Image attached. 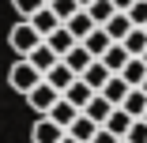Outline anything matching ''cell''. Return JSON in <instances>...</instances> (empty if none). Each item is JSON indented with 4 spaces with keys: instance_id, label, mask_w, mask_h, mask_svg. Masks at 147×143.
Listing matches in <instances>:
<instances>
[{
    "instance_id": "1",
    "label": "cell",
    "mask_w": 147,
    "mask_h": 143,
    "mask_svg": "<svg viewBox=\"0 0 147 143\" xmlns=\"http://www.w3.org/2000/svg\"><path fill=\"white\" fill-rule=\"evenodd\" d=\"M42 79H45V72H42V68H34L30 60H26V56H23V60H19V64L8 72V83H11V87H15L23 98L30 94V91L38 87V83H42Z\"/></svg>"
},
{
    "instance_id": "2",
    "label": "cell",
    "mask_w": 147,
    "mask_h": 143,
    "mask_svg": "<svg viewBox=\"0 0 147 143\" xmlns=\"http://www.w3.org/2000/svg\"><path fill=\"white\" fill-rule=\"evenodd\" d=\"M8 42H11V49H15L19 56H30V53H34V49L45 42V38L34 30V23H30V19H23V23H15V26H11Z\"/></svg>"
},
{
    "instance_id": "3",
    "label": "cell",
    "mask_w": 147,
    "mask_h": 143,
    "mask_svg": "<svg viewBox=\"0 0 147 143\" xmlns=\"http://www.w3.org/2000/svg\"><path fill=\"white\" fill-rule=\"evenodd\" d=\"M30 139H34V143H61V139H64V128L57 124L53 117L42 113V117L34 121V128H30Z\"/></svg>"
},
{
    "instance_id": "4",
    "label": "cell",
    "mask_w": 147,
    "mask_h": 143,
    "mask_svg": "<svg viewBox=\"0 0 147 143\" xmlns=\"http://www.w3.org/2000/svg\"><path fill=\"white\" fill-rule=\"evenodd\" d=\"M57 98H61V91H57V87H49L45 79L38 83V87H34L30 94H26V102H30V109H38V113H49V109L57 105Z\"/></svg>"
},
{
    "instance_id": "5",
    "label": "cell",
    "mask_w": 147,
    "mask_h": 143,
    "mask_svg": "<svg viewBox=\"0 0 147 143\" xmlns=\"http://www.w3.org/2000/svg\"><path fill=\"white\" fill-rule=\"evenodd\" d=\"M45 45H49V49H53V53H57V56L64 60V56H68V53H72V49H76L79 42H76V34L68 30V26H57V30H53V34L45 38Z\"/></svg>"
},
{
    "instance_id": "6",
    "label": "cell",
    "mask_w": 147,
    "mask_h": 143,
    "mask_svg": "<svg viewBox=\"0 0 147 143\" xmlns=\"http://www.w3.org/2000/svg\"><path fill=\"white\" fill-rule=\"evenodd\" d=\"M79 113H83V109H76V105H72V102H68V98H64V94H61V98H57V105H53V109H49V113H45V117H53V121H57V124H61V128H64V132H68V128H72V124H76V117H79Z\"/></svg>"
},
{
    "instance_id": "7",
    "label": "cell",
    "mask_w": 147,
    "mask_h": 143,
    "mask_svg": "<svg viewBox=\"0 0 147 143\" xmlns=\"http://www.w3.org/2000/svg\"><path fill=\"white\" fill-rule=\"evenodd\" d=\"M76 79H79V75H76V72H72V68H68L64 60H57V64H53V68L45 72V83H49V87H57V91H61V94H64V91L72 87Z\"/></svg>"
},
{
    "instance_id": "8",
    "label": "cell",
    "mask_w": 147,
    "mask_h": 143,
    "mask_svg": "<svg viewBox=\"0 0 147 143\" xmlns=\"http://www.w3.org/2000/svg\"><path fill=\"white\" fill-rule=\"evenodd\" d=\"M113 109H117V105H113V102H109L106 94H94L91 102H87V105H83V113H87V117H91L94 124H106V121H109V113H113Z\"/></svg>"
},
{
    "instance_id": "9",
    "label": "cell",
    "mask_w": 147,
    "mask_h": 143,
    "mask_svg": "<svg viewBox=\"0 0 147 143\" xmlns=\"http://www.w3.org/2000/svg\"><path fill=\"white\" fill-rule=\"evenodd\" d=\"M136 121H140V117H132V113H125V109H121V105H117V109H113V113H109V121H106V124H102V128H109V132H113V136H117V139H125V136H128V128H132V124H136Z\"/></svg>"
},
{
    "instance_id": "10",
    "label": "cell",
    "mask_w": 147,
    "mask_h": 143,
    "mask_svg": "<svg viewBox=\"0 0 147 143\" xmlns=\"http://www.w3.org/2000/svg\"><path fill=\"white\" fill-rule=\"evenodd\" d=\"M94 94H98V91H94V87H91V83H87V79H83V75H79V79H76V83H72V87H68V91H64V98H68V102H72V105H76V109H83V105H87V102H91V98H94Z\"/></svg>"
},
{
    "instance_id": "11",
    "label": "cell",
    "mask_w": 147,
    "mask_h": 143,
    "mask_svg": "<svg viewBox=\"0 0 147 143\" xmlns=\"http://www.w3.org/2000/svg\"><path fill=\"white\" fill-rule=\"evenodd\" d=\"M83 45L91 49V56H94V60H102V56H106V49L113 45V38L106 34V26H94V30L87 34V38H83Z\"/></svg>"
},
{
    "instance_id": "12",
    "label": "cell",
    "mask_w": 147,
    "mask_h": 143,
    "mask_svg": "<svg viewBox=\"0 0 147 143\" xmlns=\"http://www.w3.org/2000/svg\"><path fill=\"white\" fill-rule=\"evenodd\" d=\"M30 23H34V30H38V34H42V38H49V34H53V30H57V26H64V23H61V19H57V11H53V8H49V4H45V8H42V11H34V15H30Z\"/></svg>"
},
{
    "instance_id": "13",
    "label": "cell",
    "mask_w": 147,
    "mask_h": 143,
    "mask_svg": "<svg viewBox=\"0 0 147 143\" xmlns=\"http://www.w3.org/2000/svg\"><path fill=\"white\" fill-rule=\"evenodd\" d=\"M117 75H125L128 87H140V83L147 79V60H143V56H128V64L117 72Z\"/></svg>"
},
{
    "instance_id": "14",
    "label": "cell",
    "mask_w": 147,
    "mask_h": 143,
    "mask_svg": "<svg viewBox=\"0 0 147 143\" xmlns=\"http://www.w3.org/2000/svg\"><path fill=\"white\" fill-rule=\"evenodd\" d=\"M64 26H68V30L76 34V42H83V38H87V34H91V30H94V26H98V23L91 19V11H87V8H83V11H76V15H72V19L64 23Z\"/></svg>"
},
{
    "instance_id": "15",
    "label": "cell",
    "mask_w": 147,
    "mask_h": 143,
    "mask_svg": "<svg viewBox=\"0 0 147 143\" xmlns=\"http://www.w3.org/2000/svg\"><path fill=\"white\" fill-rule=\"evenodd\" d=\"M64 64H68V68H72L76 75H83L87 68H91V64H94V56H91V49H87V45L79 42V45H76V49H72V53L64 56Z\"/></svg>"
},
{
    "instance_id": "16",
    "label": "cell",
    "mask_w": 147,
    "mask_h": 143,
    "mask_svg": "<svg viewBox=\"0 0 147 143\" xmlns=\"http://www.w3.org/2000/svg\"><path fill=\"white\" fill-rule=\"evenodd\" d=\"M128 56H132V53H128V49H125L121 42H113V45L106 49V56H102V64H106V68H109V72L117 75V72H121V68L128 64Z\"/></svg>"
},
{
    "instance_id": "17",
    "label": "cell",
    "mask_w": 147,
    "mask_h": 143,
    "mask_svg": "<svg viewBox=\"0 0 147 143\" xmlns=\"http://www.w3.org/2000/svg\"><path fill=\"white\" fill-rule=\"evenodd\" d=\"M128 91H132V87L125 83V75H109V83H106V87H102L98 94H106V98H109L113 105H121V102L128 98Z\"/></svg>"
},
{
    "instance_id": "18",
    "label": "cell",
    "mask_w": 147,
    "mask_h": 143,
    "mask_svg": "<svg viewBox=\"0 0 147 143\" xmlns=\"http://www.w3.org/2000/svg\"><path fill=\"white\" fill-rule=\"evenodd\" d=\"M98 128H102V124H94V121H91V117H87V113H79V117H76V124H72V128H68V136H76V139H79V143H91V139H94V132H98Z\"/></svg>"
},
{
    "instance_id": "19",
    "label": "cell",
    "mask_w": 147,
    "mask_h": 143,
    "mask_svg": "<svg viewBox=\"0 0 147 143\" xmlns=\"http://www.w3.org/2000/svg\"><path fill=\"white\" fill-rule=\"evenodd\" d=\"M128 30H132V19H128V11H117V15L106 23V34H109L113 42H125V38H128Z\"/></svg>"
},
{
    "instance_id": "20",
    "label": "cell",
    "mask_w": 147,
    "mask_h": 143,
    "mask_svg": "<svg viewBox=\"0 0 147 143\" xmlns=\"http://www.w3.org/2000/svg\"><path fill=\"white\" fill-rule=\"evenodd\" d=\"M132 56H143L147 53V26H132V30H128V38L121 42Z\"/></svg>"
},
{
    "instance_id": "21",
    "label": "cell",
    "mask_w": 147,
    "mask_h": 143,
    "mask_svg": "<svg viewBox=\"0 0 147 143\" xmlns=\"http://www.w3.org/2000/svg\"><path fill=\"white\" fill-rule=\"evenodd\" d=\"M121 109H125V113H132V117H143V113H147V94H143L140 87H132V91H128V98L121 102Z\"/></svg>"
},
{
    "instance_id": "22",
    "label": "cell",
    "mask_w": 147,
    "mask_h": 143,
    "mask_svg": "<svg viewBox=\"0 0 147 143\" xmlns=\"http://www.w3.org/2000/svg\"><path fill=\"white\" fill-rule=\"evenodd\" d=\"M26 60H30L34 68H42V72H49V68H53L57 60H61V56H57V53H53V49H49V45L42 42V45H38V49H34L30 56H26Z\"/></svg>"
},
{
    "instance_id": "23",
    "label": "cell",
    "mask_w": 147,
    "mask_h": 143,
    "mask_svg": "<svg viewBox=\"0 0 147 143\" xmlns=\"http://www.w3.org/2000/svg\"><path fill=\"white\" fill-rule=\"evenodd\" d=\"M109 75H113V72H109V68H106L102 60H94L91 68H87V72H83V79H87V83H91V87H94V91H102V87H106V83H109Z\"/></svg>"
},
{
    "instance_id": "24",
    "label": "cell",
    "mask_w": 147,
    "mask_h": 143,
    "mask_svg": "<svg viewBox=\"0 0 147 143\" xmlns=\"http://www.w3.org/2000/svg\"><path fill=\"white\" fill-rule=\"evenodd\" d=\"M87 11H91V19H94L98 26H106V23L117 15V4H113V0H94V4L87 8Z\"/></svg>"
},
{
    "instance_id": "25",
    "label": "cell",
    "mask_w": 147,
    "mask_h": 143,
    "mask_svg": "<svg viewBox=\"0 0 147 143\" xmlns=\"http://www.w3.org/2000/svg\"><path fill=\"white\" fill-rule=\"evenodd\" d=\"M49 8L57 11V19H61V23H68L76 11H83V8H79V0H49Z\"/></svg>"
},
{
    "instance_id": "26",
    "label": "cell",
    "mask_w": 147,
    "mask_h": 143,
    "mask_svg": "<svg viewBox=\"0 0 147 143\" xmlns=\"http://www.w3.org/2000/svg\"><path fill=\"white\" fill-rule=\"evenodd\" d=\"M11 4H15V11H19L23 19H30L34 11H42V8L49 4V0H11Z\"/></svg>"
},
{
    "instance_id": "27",
    "label": "cell",
    "mask_w": 147,
    "mask_h": 143,
    "mask_svg": "<svg viewBox=\"0 0 147 143\" xmlns=\"http://www.w3.org/2000/svg\"><path fill=\"white\" fill-rule=\"evenodd\" d=\"M128 19H132V26H147V0H136L128 8Z\"/></svg>"
},
{
    "instance_id": "28",
    "label": "cell",
    "mask_w": 147,
    "mask_h": 143,
    "mask_svg": "<svg viewBox=\"0 0 147 143\" xmlns=\"http://www.w3.org/2000/svg\"><path fill=\"white\" fill-rule=\"evenodd\" d=\"M125 139H128V143H147V121L140 117V121L128 128V136H125Z\"/></svg>"
},
{
    "instance_id": "29",
    "label": "cell",
    "mask_w": 147,
    "mask_h": 143,
    "mask_svg": "<svg viewBox=\"0 0 147 143\" xmlns=\"http://www.w3.org/2000/svg\"><path fill=\"white\" fill-rule=\"evenodd\" d=\"M91 143H121V139H117V136H113V132H109V128H98V132H94V139H91Z\"/></svg>"
},
{
    "instance_id": "30",
    "label": "cell",
    "mask_w": 147,
    "mask_h": 143,
    "mask_svg": "<svg viewBox=\"0 0 147 143\" xmlns=\"http://www.w3.org/2000/svg\"><path fill=\"white\" fill-rule=\"evenodd\" d=\"M113 4H117V11H128V8L136 4V0H113Z\"/></svg>"
},
{
    "instance_id": "31",
    "label": "cell",
    "mask_w": 147,
    "mask_h": 143,
    "mask_svg": "<svg viewBox=\"0 0 147 143\" xmlns=\"http://www.w3.org/2000/svg\"><path fill=\"white\" fill-rule=\"evenodd\" d=\"M61 143H79V139H76V136H68V132H64V139H61Z\"/></svg>"
},
{
    "instance_id": "32",
    "label": "cell",
    "mask_w": 147,
    "mask_h": 143,
    "mask_svg": "<svg viewBox=\"0 0 147 143\" xmlns=\"http://www.w3.org/2000/svg\"><path fill=\"white\" fill-rule=\"evenodd\" d=\"M91 4H94V0H79V8H91Z\"/></svg>"
},
{
    "instance_id": "33",
    "label": "cell",
    "mask_w": 147,
    "mask_h": 143,
    "mask_svg": "<svg viewBox=\"0 0 147 143\" xmlns=\"http://www.w3.org/2000/svg\"><path fill=\"white\" fill-rule=\"evenodd\" d=\"M140 91H143V94H147V79H143V83H140Z\"/></svg>"
},
{
    "instance_id": "34",
    "label": "cell",
    "mask_w": 147,
    "mask_h": 143,
    "mask_svg": "<svg viewBox=\"0 0 147 143\" xmlns=\"http://www.w3.org/2000/svg\"><path fill=\"white\" fill-rule=\"evenodd\" d=\"M143 60H147V53H143Z\"/></svg>"
},
{
    "instance_id": "35",
    "label": "cell",
    "mask_w": 147,
    "mask_h": 143,
    "mask_svg": "<svg viewBox=\"0 0 147 143\" xmlns=\"http://www.w3.org/2000/svg\"><path fill=\"white\" fill-rule=\"evenodd\" d=\"M143 121H147V113H143Z\"/></svg>"
},
{
    "instance_id": "36",
    "label": "cell",
    "mask_w": 147,
    "mask_h": 143,
    "mask_svg": "<svg viewBox=\"0 0 147 143\" xmlns=\"http://www.w3.org/2000/svg\"><path fill=\"white\" fill-rule=\"evenodd\" d=\"M121 143H128V139H121Z\"/></svg>"
}]
</instances>
